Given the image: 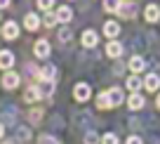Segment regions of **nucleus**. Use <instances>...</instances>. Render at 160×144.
I'll use <instances>...</instances> for the list:
<instances>
[{
    "label": "nucleus",
    "mask_w": 160,
    "mask_h": 144,
    "mask_svg": "<svg viewBox=\"0 0 160 144\" xmlns=\"http://www.w3.org/2000/svg\"><path fill=\"white\" fill-rule=\"evenodd\" d=\"M28 118H31V123H40V120H42V111L33 109V111L28 114Z\"/></svg>",
    "instance_id": "a878e982"
},
{
    "label": "nucleus",
    "mask_w": 160,
    "mask_h": 144,
    "mask_svg": "<svg viewBox=\"0 0 160 144\" xmlns=\"http://www.w3.org/2000/svg\"><path fill=\"white\" fill-rule=\"evenodd\" d=\"M42 21H45V26H47V29H52V26H54L59 19H57V14H50V12H47V14H45V19H42Z\"/></svg>",
    "instance_id": "393cba45"
},
{
    "label": "nucleus",
    "mask_w": 160,
    "mask_h": 144,
    "mask_svg": "<svg viewBox=\"0 0 160 144\" xmlns=\"http://www.w3.org/2000/svg\"><path fill=\"white\" fill-rule=\"evenodd\" d=\"M97 106H99L101 111L111 109V102H108V94H106V92H99V97H97Z\"/></svg>",
    "instance_id": "aec40b11"
},
{
    "label": "nucleus",
    "mask_w": 160,
    "mask_h": 144,
    "mask_svg": "<svg viewBox=\"0 0 160 144\" xmlns=\"http://www.w3.org/2000/svg\"><path fill=\"white\" fill-rule=\"evenodd\" d=\"M52 5H54V0H38V7H40V10H45V12L50 10Z\"/></svg>",
    "instance_id": "bb28decb"
},
{
    "label": "nucleus",
    "mask_w": 160,
    "mask_h": 144,
    "mask_svg": "<svg viewBox=\"0 0 160 144\" xmlns=\"http://www.w3.org/2000/svg\"><path fill=\"white\" fill-rule=\"evenodd\" d=\"M127 66H130L132 73H141V71L146 69V61H144V57L137 55V57H130V64H127Z\"/></svg>",
    "instance_id": "ddd939ff"
},
{
    "label": "nucleus",
    "mask_w": 160,
    "mask_h": 144,
    "mask_svg": "<svg viewBox=\"0 0 160 144\" xmlns=\"http://www.w3.org/2000/svg\"><path fill=\"white\" fill-rule=\"evenodd\" d=\"M2 35H5L7 40H14L17 35H19V26H17L14 21H7V24H2Z\"/></svg>",
    "instance_id": "9d476101"
},
{
    "label": "nucleus",
    "mask_w": 160,
    "mask_h": 144,
    "mask_svg": "<svg viewBox=\"0 0 160 144\" xmlns=\"http://www.w3.org/2000/svg\"><path fill=\"white\" fill-rule=\"evenodd\" d=\"M28 137H31V132H28L26 128H21V130H19V139H28Z\"/></svg>",
    "instance_id": "c756f323"
},
{
    "label": "nucleus",
    "mask_w": 160,
    "mask_h": 144,
    "mask_svg": "<svg viewBox=\"0 0 160 144\" xmlns=\"http://www.w3.org/2000/svg\"><path fill=\"white\" fill-rule=\"evenodd\" d=\"M104 35L108 40H115L120 35V26L115 24V21H106V24H104Z\"/></svg>",
    "instance_id": "6e6552de"
},
{
    "label": "nucleus",
    "mask_w": 160,
    "mask_h": 144,
    "mask_svg": "<svg viewBox=\"0 0 160 144\" xmlns=\"http://www.w3.org/2000/svg\"><path fill=\"white\" fill-rule=\"evenodd\" d=\"M24 26H26L28 31H35V29L40 26V19L33 14V12H31V14H26V17H24Z\"/></svg>",
    "instance_id": "6ab92c4d"
},
{
    "label": "nucleus",
    "mask_w": 160,
    "mask_h": 144,
    "mask_svg": "<svg viewBox=\"0 0 160 144\" xmlns=\"http://www.w3.org/2000/svg\"><path fill=\"white\" fill-rule=\"evenodd\" d=\"M155 104H158V109H160V94H158V99H155Z\"/></svg>",
    "instance_id": "473e14b6"
},
{
    "label": "nucleus",
    "mask_w": 160,
    "mask_h": 144,
    "mask_svg": "<svg viewBox=\"0 0 160 144\" xmlns=\"http://www.w3.org/2000/svg\"><path fill=\"white\" fill-rule=\"evenodd\" d=\"M59 40H61V43H68V40H71V31L68 29H61L59 31Z\"/></svg>",
    "instance_id": "cd10ccee"
},
{
    "label": "nucleus",
    "mask_w": 160,
    "mask_h": 144,
    "mask_svg": "<svg viewBox=\"0 0 160 144\" xmlns=\"http://www.w3.org/2000/svg\"><path fill=\"white\" fill-rule=\"evenodd\" d=\"M144 88L148 90V92H155V90L160 88V78H158L155 73H148V76L144 78Z\"/></svg>",
    "instance_id": "dca6fc26"
},
{
    "label": "nucleus",
    "mask_w": 160,
    "mask_h": 144,
    "mask_svg": "<svg viewBox=\"0 0 160 144\" xmlns=\"http://www.w3.org/2000/svg\"><path fill=\"white\" fill-rule=\"evenodd\" d=\"M40 97H42V90H40L38 85H31V88H28V90H26V92H24V99L28 102V104H33V102H38Z\"/></svg>",
    "instance_id": "1a4fd4ad"
},
{
    "label": "nucleus",
    "mask_w": 160,
    "mask_h": 144,
    "mask_svg": "<svg viewBox=\"0 0 160 144\" xmlns=\"http://www.w3.org/2000/svg\"><path fill=\"white\" fill-rule=\"evenodd\" d=\"M2 144H14V142H2Z\"/></svg>",
    "instance_id": "72a5a7b5"
},
{
    "label": "nucleus",
    "mask_w": 160,
    "mask_h": 144,
    "mask_svg": "<svg viewBox=\"0 0 160 144\" xmlns=\"http://www.w3.org/2000/svg\"><path fill=\"white\" fill-rule=\"evenodd\" d=\"M38 76H40L42 80H52V83H54V80H57V66H52V64L42 66V69L38 71Z\"/></svg>",
    "instance_id": "9b49d317"
},
{
    "label": "nucleus",
    "mask_w": 160,
    "mask_h": 144,
    "mask_svg": "<svg viewBox=\"0 0 160 144\" xmlns=\"http://www.w3.org/2000/svg\"><path fill=\"white\" fill-rule=\"evenodd\" d=\"M118 17H122V19H132V17L137 14V3H130V0H125V3H120L118 12H115Z\"/></svg>",
    "instance_id": "f03ea898"
},
{
    "label": "nucleus",
    "mask_w": 160,
    "mask_h": 144,
    "mask_svg": "<svg viewBox=\"0 0 160 144\" xmlns=\"http://www.w3.org/2000/svg\"><path fill=\"white\" fill-rule=\"evenodd\" d=\"M144 19L148 21V24H155V21H160V7H158V5H146Z\"/></svg>",
    "instance_id": "423d86ee"
},
{
    "label": "nucleus",
    "mask_w": 160,
    "mask_h": 144,
    "mask_svg": "<svg viewBox=\"0 0 160 144\" xmlns=\"http://www.w3.org/2000/svg\"><path fill=\"white\" fill-rule=\"evenodd\" d=\"M106 55H108L111 59H118V57L122 55V45H120L118 40H108V45H106Z\"/></svg>",
    "instance_id": "0eeeda50"
},
{
    "label": "nucleus",
    "mask_w": 160,
    "mask_h": 144,
    "mask_svg": "<svg viewBox=\"0 0 160 144\" xmlns=\"http://www.w3.org/2000/svg\"><path fill=\"white\" fill-rule=\"evenodd\" d=\"M7 5H10V0H0V10H5Z\"/></svg>",
    "instance_id": "7c9ffc66"
},
{
    "label": "nucleus",
    "mask_w": 160,
    "mask_h": 144,
    "mask_svg": "<svg viewBox=\"0 0 160 144\" xmlns=\"http://www.w3.org/2000/svg\"><path fill=\"white\" fill-rule=\"evenodd\" d=\"M57 19L61 21V24H68L71 19H73V10H71V7H59V10H57Z\"/></svg>",
    "instance_id": "a211bd4d"
},
{
    "label": "nucleus",
    "mask_w": 160,
    "mask_h": 144,
    "mask_svg": "<svg viewBox=\"0 0 160 144\" xmlns=\"http://www.w3.org/2000/svg\"><path fill=\"white\" fill-rule=\"evenodd\" d=\"M12 64H14V55H12L10 50H2V52H0V69L10 71Z\"/></svg>",
    "instance_id": "4468645a"
},
{
    "label": "nucleus",
    "mask_w": 160,
    "mask_h": 144,
    "mask_svg": "<svg viewBox=\"0 0 160 144\" xmlns=\"http://www.w3.org/2000/svg\"><path fill=\"white\" fill-rule=\"evenodd\" d=\"M125 144H144V142H141V137H137V135H130V137L125 139Z\"/></svg>",
    "instance_id": "c85d7f7f"
},
{
    "label": "nucleus",
    "mask_w": 160,
    "mask_h": 144,
    "mask_svg": "<svg viewBox=\"0 0 160 144\" xmlns=\"http://www.w3.org/2000/svg\"><path fill=\"white\" fill-rule=\"evenodd\" d=\"M2 132H5V125H2V123H0V137H2Z\"/></svg>",
    "instance_id": "2f4dec72"
},
{
    "label": "nucleus",
    "mask_w": 160,
    "mask_h": 144,
    "mask_svg": "<svg viewBox=\"0 0 160 144\" xmlns=\"http://www.w3.org/2000/svg\"><path fill=\"white\" fill-rule=\"evenodd\" d=\"M101 139H99V135L94 132V130H90V132L85 135V144H99Z\"/></svg>",
    "instance_id": "4be33fe9"
},
{
    "label": "nucleus",
    "mask_w": 160,
    "mask_h": 144,
    "mask_svg": "<svg viewBox=\"0 0 160 144\" xmlns=\"http://www.w3.org/2000/svg\"><path fill=\"white\" fill-rule=\"evenodd\" d=\"M146 106V99L141 92H130V97H127V109L130 111H141Z\"/></svg>",
    "instance_id": "f257e3e1"
},
{
    "label": "nucleus",
    "mask_w": 160,
    "mask_h": 144,
    "mask_svg": "<svg viewBox=\"0 0 160 144\" xmlns=\"http://www.w3.org/2000/svg\"><path fill=\"white\" fill-rule=\"evenodd\" d=\"M125 85H127V90H130V92H139V90H141V85H144V80H141L139 76H134V73H132L130 78L125 80Z\"/></svg>",
    "instance_id": "f3484780"
},
{
    "label": "nucleus",
    "mask_w": 160,
    "mask_h": 144,
    "mask_svg": "<svg viewBox=\"0 0 160 144\" xmlns=\"http://www.w3.org/2000/svg\"><path fill=\"white\" fill-rule=\"evenodd\" d=\"M33 52H35V57L45 59V57L50 55V43H47V40H38V43H35V47H33Z\"/></svg>",
    "instance_id": "2eb2a0df"
},
{
    "label": "nucleus",
    "mask_w": 160,
    "mask_h": 144,
    "mask_svg": "<svg viewBox=\"0 0 160 144\" xmlns=\"http://www.w3.org/2000/svg\"><path fill=\"white\" fill-rule=\"evenodd\" d=\"M80 43L85 45V47H97V43H99L97 31H94V29H87L85 33H82V38H80Z\"/></svg>",
    "instance_id": "39448f33"
},
{
    "label": "nucleus",
    "mask_w": 160,
    "mask_h": 144,
    "mask_svg": "<svg viewBox=\"0 0 160 144\" xmlns=\"http://www.w3.org/2000/svg\"><path fill=\"white\" fill-rule=\"evenodd\" d=\"M73 97H75L78 102H87V99L92 97V88H90L87 83H78V85L73 88Z\"/></svg>",
    "instance_id": "20e7f679"
},
{
    "label": "nucleus",
    "mask_w": 160,
    "mask_h": 144,
    "mask_svg": "<svg viewBox=\"0 0 160 144\" xmlns=\"http://www.w3.org/2000/svg\"><path fill=\"white\" fill-rule=\"evenodd\" d=\"M101 144H118V135L115 132H106L104 137H101Z\"/></svg>",
    "instance_id": "5701e85b"
},
{
    "label": "nucleus",
    "mask_w": 160,
    "mask_h": 144,
    "mask_svg": "<svg viewBox=\"0 0 160 144\" xmlns=\"http://www.w3.org/2000/svg\"><path fill=\"white\" fill-rule=\"evenodd\" d=\"M120 3H122V0H104V10L106 12H118Z\"/></svg>",
    "instance_id": "412c9836"
},
{
    "label": "nucleus",
    "mask_w": 160,
    "mask_h": 144,
    "mask_svg": "<svg viewBox=\"0 0 160 144\" xmlns=\"http://www.w3.org/2000/svg\"><path fill=\"white\" fill-rule=\"evenodd\" d=\"M106 94H108L111 109H115V106H120L122 102H125V92H122V88H111V90H106Z\"/></svg>",
    "instance_id": "7ed1b4c3"
},
{
    "label": "nucleus",
    "mask_w": 160,
    "mask_h": 144,
    "mask_svg": "<svg viewBox=\"0 0 160 144\" xmlns=\"http://www.w3.org/2000/svg\"><path fill=\"white\" fill-rule=\"evenodd\" d=\"M40 144H59V139L57 137H52V135H40V139H38Z\"/></svg>",
    "instance_id": "b1692460"
},
{
    "label": "nucleus",
    "mask_w": 160,
    "mask_h": 144,
    "mask_svg": "<svg viewBox=\"0 0 160 144\" xmlns=\"http://www.w3.org/2000/svg\"><path fill=\"white\" fill-rule=\"evenodd\" d=\"M17 85H19V76L12 73V71H7V73L2 76V88L5 90H14Z\"/></svg>",
    "instance_id": "f8f14e48"
}]
</instances>
